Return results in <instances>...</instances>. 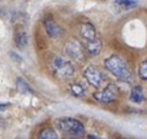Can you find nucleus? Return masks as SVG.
Masks as SVG:
<instances>
[{"mask_svg": "<svg viewBox=\"0 0 147 139\" xmlns=\"http://www.w3.org/2000/svg\"><path fill=\"white\" fill-rule=\"evenodd\" d=\"M104 65L107 68V70H109V73L115 76L118 80L129 82V84H131L134 81V75L130 70V67L127 65L126 61H124L120 55H110L109 58L105 59Z\"/></svg>", "mask_w": 147, "mask_h": 139, "instance_id": "nucleus-1", "label": "nucleus"}, {"mask_svg": "<svg viewBox=\"0 0 147 139\" xmlns=\"http://www.w3.org/2000/svg\"><path fill=\"white\" fill-rule=\"evenodd\" d=\"M57 126L63 137L66 139H82L86 136L84 124L75 118H60L57 121Z\"/></svg>", "mask_w": 147, "mask_h": 139, "instance_id": "nucleus-2", "label": "nucleus"}, {"mask_svg": "<svg viewBox=\"0 0 147 139\" xmlns=\"http://www.w3.org/2000/svg\"><path fill=\"white\" fill-rule=\"evenodd\" d=\"M52 69H53L54 75L59 80H67V79H70L75 74V68H74L72 64L69 61H66L65 58L59 57V55L53 58Z\"/></svg>", "mask_w": 147, "mask_h": 139, "instance_id": "nucleus-3", "label": "nucleus"}, {"mask_svg": "<svg viewBox=\"0 0 147 139\" xmlns=\"http://www.w3.org/2000/svg\"><path fill=\"white\" fill-rule=\"evenodd\" d=\"M66 55L70 59L75 62H85L86 59V50L84 48V44H82L81 41L76 40V38H71L70 41H67L65 43V47H64Z\"/></svg>", "mask_w": 147, "mask_h": 139, "instance_id": "nucleus-4", "label": "nucleus"}, {"mask_svg": "<svg viewBox=\"0 0 147 139\" xmlns=\"http://www.w3.org/2000/svg\"><path fill=\"white\" fill-rule=\"evenodd\" d=\"M119 96V89L115 84H108L102 91H97L93 94V99L99 104L109 105L115 102Z\"/></svg>", "mask_w": 147, "mask_h": 139, "instance_id": "nucleus-5", "label": "nucleus"}, {"mask_svg": "<svg viewBox=\"0 0 147 139\" xmlns=\"http://www.w3.org/2000/svg\"><path fill=\"white\" fill-rule=\"evenodd\" d=\"M84 76L87 80V82H88L91 86H93L94 89H100V86L103 85V81L105 80L104 74L94 65L87 67L84 72Z\"/></svg>", "mask_w": 147, "mask_h": 139, "instance_id": "nucleus-6", "label": "nucleus"}, {"mask_svg": "<svg viewBox=\"0 0 147 139\" xmlns=\"http://www.w3.org/2000/svg\"><path fill=\"white\" fill-rule=\"evenodd\" d=\"M79 32L81 37V42H88V41H94L96 38H98L97 31L90 21L81 22L79 26Z\"/></svg>", "mask_w": 147, "mask_h": 139, "instance_id": "nucleus-7", "label": "nucleus"}, {"mask_svg": "<svg viewBox=\"0 0 147 139\" xmlns=\"http://www.w3.org/2000/svg\"><path fill=\"white\" fill-rule=\"evenodd\" d=\"M43 24H44L45 31H47V35L49 37H52V38H59V37H61L65 33L63 27H60L58 24H55L52 18H44Z\"/></svg>", "mask_w": 147, "mask_h": 139, "instance_id": "nucleus-8", "label": "nucleus"}, {"mask_svg": "<svg viewBox=\"0 0 147 139\" xmlns=\"http://www.w3.org/2000/svg\"><path fill=\"white\" fill-rule=\"evenodd\" d=\"M82 44H84L86 53L90 57H94V55L99 54L103 48V43L100 41V38H96L94 41H88V42H82Z\"/></svg>", "mask_w": 147, "mask_h": 139, "instance_id": "nucleus-9", "label": "nucleus"}, {"mask_svg": "<svg viewBox=\"0 0 147 139\" xmlns=\"http://www.w3.org/2000/svg\"><path fill=\"white\" fill-rule=\"evenodd\" d=\"M13 42L18 49H24L28 44V36L24 30H17L13 36Z\"/></svg>", "mask_w": 147, "mask_h": 139, "instance_id": "nucleus-10", "label": "nucleus"}, {"mask_svg": "<svg viewBox=\"0 0 147 139\" xmlns=\"http://www.w3.org/2000/svg\"><path fill=\"white\" fill-rule=\"evenodd\" d=\"M145 96H144V91H142V86L141 85H136L132 87L131 94H130V101L134 104H141L144 102Z\"/></svg>", "mask_w": 147, "mask_h": 139, "instance_id": "nucleus-11", "label": "nucleus"}, {"mask_svg": "<svg viewBox=\"0 0 147 139\" xmlns=\"http://www.w3.org/2000/svg\"><path fill=\"white\" fill-rule=\"evenodd\" d=\"M115 6L119 7V10L125 11V10H130L136 6H139V1L136 0H115Z\"/></svg>", "mask_w": 147, "mask_h": 139, "instance_id": "nucleus-12", "label": "nucleus"}, {"mask_svg": "<svg viewBox=\"0 0 147 139\" xmlns=\"http://www.w3.org/2000/svg\"><path fill=\"white\" fill-rule=\"evenodd\" d=\"M16 89L18 92H21V94H33V89H32L28 85V82L22 78L16 79Z\"/></svg>", "mask_w": 147, "mask_h": 139, "instance_id": "nucleus-13", "label": "nucleus"}, {"mask_svg": "<svg viewBox=\"0 0 147 139\" xmlns=\"http://www.w3.org/2000/svg\"><path fill=\"white\" fill-rule=\"evenodd\" d=\"M38 139H60V137L53 128H44L40 131Z\"/></svg>", "mask_w": 147, "mask_h": 139, "instance_id": "nucleus-14", "label": "nucleus"}, {"mask_svg": "<svg viewBox=\"0 0 147 139\" xmlns=\"http://www.w3.org/2000/svg\"><path fill=\"white\" fill-rule=\"evenodd\" d=\"M70 92L76 97H84L86 94L85 87L81 84H79V82H72V84H70Z\"/></svg>", "mask_w": 147, "mask_h": 139, "instance_id": "nucleus-15", "label": "nucleus"}, {"mask_svg": "<svg viewBox=\"0 0 147 139\" xmlns=\"http://www.w3.org/2000/svg\"><path fill=\"white\" fill-rule=\"evenodd\" d=\"M139 76L141 80L147 81V61H142L139 65Z\"/></svg>", "mask_w": 147, "mask_h": 139, "instance_id": "nucleus-16", "label": "nucleus"}, {"mask_svg": "<svg viewBox=\"0 0 147 139\" xmlns=\"http://www.w3.org/2000/svg\"><path fill=\"white\" fill-rule=\"evenodd\" d=\"M9 55H10V58L12 59L13 62H16V63H22V57H21V55H18L16 52H9Z\"/></svg>", "mask_w": 147, "mask_h": 139, "instance_id": "nucleus-17", "label": "nucleus"}, {"mask_svg": "<svg viewBox=\"0 0 147 139\" xmlns=\"http://www.w3.org/2000/svg\"><path fill=\"white\" fill-rule=\"evenodd\" d=\"M10 104H0V112H3V111H5V108H7Z\"/></svg>", "mask_w": 147, "mask_h": 139, "instance_id": "nucleus-18", "label": "nucleus"}, {"mask_svg": "<svg viewBox=\"0 0 147 139\" xmlns=\"http://www.w3.org/2000/svg\"><path fill=\"white\" fill-rule=\"evenodd\" d=\"M88 139H98V138H96L94 136H88Z\"/></svg>", "mask_w": 147, "mask_h": 139, "instance_id": "nucleus-19", "label": "nucleus"}, {"mask_svg": "<svg viewBox=\"0 0 147 139\" xmlns=\"http://www.w3.org/2000/svg\"><path fill=\"white\" fill-rule=\"evenodd\" d=\"M0 11H1V9H0Z\"/></svg>", "mask_w": 147, "mask_h": 139, "instance_id": "nucleus-20", "label": "nucleus"}]
</instances>
